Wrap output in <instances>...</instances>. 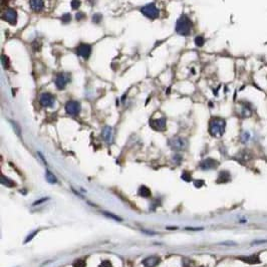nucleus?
<instances>
[{
	"label": "nucleus",
	"instance_id": "1",
	"mask_svg": "<svg viewBox=\"0 0 267 267\" xmlns=\"http://www.w3.org/2000/svg\"><path fill=\"white\" fill-rule=\"evenodd\" d=\"M225 128H226V121L223 119L214 118L209 123V133L215 138L222 137V135L225 132Z\"/></svg>",
	"mask_w": 267,
	"mask_h": 267
},
{
	"label": "nucleus",
	"instance_id": "2",
	"mask_svg": "<svg viewBox=\"0 0 267 267\" xmlns=\"http://www.w3.org/2000/svg\"><path fill=\"white\" fill-rule=\"evenodd\" d=\"M176 31L181 35L187 36L192 29V21L187 15H182L176 22Z\"/></svg>",
	"mask_w": 267,
	"mask_h": 267
},
{
	"label": "nucleus",
	"instance_id": "3",
	"mask_svg": "<svg viewBox=\"0 0 267 267\" xmlns=\"http://www.w3.org/2000/svg\"><path fill=\"white\" fill-rule=\"evenodd\" d=\"M168 145L174 151H184L188 147V141L184 138L175 137L169 140Z\"/></svg>",
	"mask_w": 267,
	"mask_h": 267
},
{
	"label": "nucleus",
	"instance_id": "4",
	"mask_svg": "<svg viewBox=\"0 0 267 267\" xmlns=\"http://www.w3.org/2000/svg\"><path fill=\"white\" fill-rule=\"evenodd\" d=\"M141 12L146 17L151 18V19H155V18H157L159 16V9L156 7L154 3H150L143 6L141 8Z\"/></svg>",
	"mask_w": 267,
	"mask_h": 267
},
{
	"label": "nucleus",
	"instance_id": "5",
	"mask_svg": "<svg viewBox=\"0 0 267 267\" xmlns=\"http://www.w3.org/2000/svg\"><path fill=\"white\" fill-rule=\"evenodd\" d=\"M65 111L70 116H77L81 111V105L78 101H69L65 105Z\"/></svg>",
	"mask_w": 267,
	"mask_h": 267
},
{
	"label": "nucleus",
	"instance_id": "6",
	"mask_svg": "<svg viewBox=\"0 0 267 267\" xmlns=\"http://www.w3.org/2000/svg\"><path fill=\"white\" fill-rule=\"evenodd\" d=\"M91 53V46L87 43H81L77 47V54L81 57L87 59Z\"/></svg>",
	"mask_w": 267,
	"mask_h": 267
},
{
	"label": "nucleus",
	"instance_id": "7",
	"mask_svg": "<svg viewBox=\"0 0 267 267\" xmlns=\"http://www.w3.org/2000/svg\"><path fill=\"white\" fill-rule=\"evenodd\" d=\"M150 126L158 132H162V131L166 130V119L161 118V119H154L150 121Z\"/></svg>",
	"mask_w": 267,
	"mask_h": 267
},
{
	"label": "nucleus",
	"instance_id": "8",
	"mask_svg": "<svg viewBox=\"0 0 267 267\" xmlns=\"http://www.w3.org/2000/svg\"><path fill=\"white\" fill-rule=\"evenodd\" d=\"M70 78L69 77L67 76V74L65 73H58L57 76H56L55 77V86L56 87L58 88V90H63V88L65 87V86L69 82Z\"/></svg>",
	"mask_w": 267,
	"mask_h": 267
},
{
	"label": "nucleus",
	"instance_id": "9",
	"mask_svg": "<svg viewBox=\"0 0 267 267\" xmlns=\"http://www.w3.org/2000/svg\"><path fill=\"white\" fill-rule=\"evenodd\" d=\"M39 102L42 106L44 107H51L54 105V97L50 93L44 92L39 96Z\"/></svg>",
	"mask_w": 267,
	"mask_h": 267
},
{
	"label": "nucleus",
	"instance_id": "10",
	"mask_svg": "<svg viewBox=\"0 0 267 267\" xmlns=\"http://www.w3.org/2000/svg\"><path fill=\"white\" fill-rule=\"evenodd\" d=\"M3 19L9 22L10 24H15L17 21V13L12 8H9L4 12L3 14Z\"/></svg>",
	"mask_w": 267,
	"mask_h": 267
},
{
	"label": "nucleus",
	"instance_id": "11",
	"mask_svg": "<svg viewBox=\"0 0 267 267\" xmlns=\"http://www.w3.org/2000/svg\"><path fill=\"white\" fill-rule=\"evenodd\" d=\"M219 165V163L214 160V159H205L202 162L200 163V168L203 169V170H211V169H215L217 168Z\"/></svg>",
	"mask_w": 267,
	"mask_h": 267
},
{
	"label": "nucleus",
	"instance_id": "12",
	"mask_svg": "<svg viewBox=\"0 0 267 267\" xmlns=\"http://www.w3.org/2000/svg\"><path fill=\"white\" fill-rule=\"evenodd\" d=\"M101 135H102V138H104V140L107 144L111 145L114 142V129H112L111 126H105L104 130H102Z\"/></svg>",
	"mask_w": 267,
	"mask_h": 267
},
{
	"label": "nucleus",
	"instance_id": "13",
	"mask_svg": "<svg viewBox=\"0 0 267 267\" xmlns=\"http://www.w3.org/2000/svg\"><path fill=\"white\" fill-rule=\"evenodd\" d=\"M160 263V258L157 256H150L143 260V265L145 267H156Z\"/></svg>",
	"mask_w": 267,
	"mask_h": 267
},
{
	"label": "nucleus",
	"instance_id": "14",
	"mask_svg": "<svg viewBox=\"0 0 267 267\" xmlns=\"http://www.w3.org/2000/svg\"><path fill=\"white\" fill-rule=\"evenodd\" d=\"M29 5H30V8L33 11L39 12L44 7V1L43 0H30Z\"/></svg>",
	"mask_w": 267,
	"mask_h": 267
},
{
	"label": "nucleus",
	"instance_id": "15",
	"mask_svg": "<svg viewBox=\"0 0 267 267\" xmlns=\"http://www.w3.org/2000/svg\"><path fill=\"white\" fill-rule=\"evenodd\" d=\"M239 259H241L242 261L246 262L248 264H258L260 263V259L258 255H251V256H244V257H240Z\"/></svg>",
	"mask_w": 267,
	"mask_h": 267
},
{
	"label": "nucleus",
	"instance_id": "16",
	"mask_svg": "<svg viewBox=\"0 0 267 267\" xmlns=\"http://www.w3.org/2000/svg\"><path fill=\"white\" fill-rule=\"evenodd\" d=\"M231 179V175L228 171H221L218 175V179H217V183H226L228 181H230Z\"/></svg>",
	"mask_w": 267,
	"mask_h": 267
},
{
	"label": "nucleus",
	"instance_id": "17",
	"mask_svg": "<svg viewBox=\"0 0 267 267\" xmlns=\"http://www.w3.org/2000/svg\"><path fill=\"white\" fill-rule=\"evenodd\" d=\"M138 195L140 197H143V198H149V197H151L152 193H151V190H150L148 187L141 186L140 189L138 190Z\"/></svg>",
	"mask_w": 267,
	"mask_h": 267
},
{
	"label": "nucleus",
	"instance_id": "18",
	"mask_svg": "<svg viewBox=\"0 0 267 267\" xmlns=\"http://www.w3.org/2000/svg\"><path fill=\"white\" fill-rule=\"evenodd\" d=\"M1 184L4 185V186H6V187H9V188H12V187H14L16 185L15 182H13L11 179H9V178L5 177L4 175L1 176Z\"/></svg>",
	"mask_w": 267,
	"mask_h": 267
},
{
	"label": "nucleus",
	"instance_id": "19",
	"mask_svg": "<svg viewBox=\"0 0 267 267\" xmlns=\"http://www.w3.org/2000/svg\"><path fill=\"white\" fill-rule=\"evenodd\" d=\"M45 178H46V181H47L48 183H50V184H55V183L57 182V179H56V177H55L49 170H46V172H45Z\"/></svg>",
	"mask_w": 267,
	"mask_h": 267
},
{
	"label": "nucleus",
	"instance_id": "20",
	"mask_svg": "<svg viewBox=\"0 0 267 267\" xmlns=\"http://www.w3.org/2000/svg\"><path fill=\"white\" fill-rule=\"evenodd\" d=\"M204 43H205V39H204L203 36L199 35V36H197L196 38H195V44H196L197 46H199V47L203 46Z\"/></svg>",
	"mask_w": 267,
	"mask_h": 267
},
{
	"label": "nucleus",
	"instance_id": "21",
	"mask_svg": "<svg viewBox=\"0 0 267 267\" xmlns=\"http://www.w3.org/2000/svg\"><path fill=\"white\" fill-rule=\"evenodd\" d=\"M73 267H86V261L83 259H77L72 263Z\"/></svg>",
	"mask_w": 267,
	"mask_h": 267
},
{
	"label": "nucleus",
	"instance_id": "22",
	"mask_svg": "<svg viewBox=\"0 0 267 267\" xmlns=\"http://www.w3.org/2000/svg\"><path fill=\"white\" fill-rule=\"evenodd\" d=\"M101 20H102V16H101V14H93V16H92V22L93 23H96V24H98V23H101Z\"/></svg>",
	"mask_w": 267,
	"mask_h": 267
},
{
	"label": "nucleus",
	"instance_id": "23",
	"mask_svg": "<svg viewBox=\"0 0 267 267\" xmlns=\"http://www.w3.org/2000/svg\"><path fill=\"white\" fill-rule=\"evenodd\" d=\"M70 20H72V15L69 13H65L62 16V21L63 23H69Z\"/></svg>",
	"mask_w": 267,
	"mask_h": 267
},
{
	"label": "nucleus",
	"instance_id": "24",
	"mask_svg": "<svg viewBox=\"0 0 267 267\" xmlns=\"http://www.w3.org/2000/svg\"><path fill=\"white\" fill-rule=\"evenodd\" d=\"M249 140H250V134H249V133L244 132V133L242 134V136H241V141H242L243 143H247Z\"/></svg>",
	"mask_w": 267,
	"mask_h": 267
},
{
	"label": "nucleus",
	"instance_id": "25",
	"mask_svg": "<svg viewBox=\"0 0 267 267\" xmlns=\"http://www.w3.org/2000/svg\"><path fill=\"white\" fill-rule=\"evenodd\" d=\"M1 60H2V64H3L4 68H8V67H9V59H8L7 56L2 55Z\"/></svg>",
	"mask_w": 267,
	"mask_h": 267
},
{
	"label": "nucleus",
	"instance_id": "26",
	"mask_svg": "<svg viewBox=\"0 0 267 267\" xmlns=\"http://www.w3.org/2000/svg\"><path fill=\"white\" fill-rule=\"evenodd\" d=\"M70 6L72 7V9H77L79 6H81V1H79V0H72V2H70Z\"/></svg>",
	"mask_w": 267,
	"mask_h": 267
},
{
	"label": "nucleus",
	"instance_id": "27",
	"mask_svg": "<svg viewBox=\"0 0 267 267\" xmlns=\"http://www.w3.org/2000/svg\"><path fill=\"white\" fill-rule=\"evenodd\" d=\"M182 179H183V180H185V181H187V182L191 181L192 177H191V175H190V173H188V172H184V173H183V175H182Z\"/></svg>",
	"mask_w": 267,
	"mask_h": 267
},
{
	"label": "nucleus",
	"instance_id": "28",
	"mask_svg": "<svg viewBox=\"0 0 267 267\" xmlns=\"http://www.w3.org/2000/svg\"><path fill=\"white\" fill-rule=\"evenodd\" d=\"M106 216H107V217H110V218H114L116 221H121V219L120 218V217H118V216H116V215H114V214H111V213H107V212H105L104 213Z\"/></svg>",
	"mask_w": 267,
	"mask_h": 267
},
{
	"label": "nucleus",
	"instance_id": "29",
	"mask_svg": "<svg viewBox=\"0 0 267 267\" xmlns=\"http://www.w3.org/2000/svg\"><path fill=\"white\" fill-rule=\"evenodd\" d=\"M100 267H112V264L109 260H105L104 262H101V264L100 265Z\"/></svg>",
	"mask_w": 267,
	"mask_h": 267
},
{
	"label": "nucleus",
	"instance_id": "30",
	"mask_svg": "<svg viewBox=\"0 0 267 267\" xmlns=\"http://www.w3.org/2000/svg\"><path fill=\"white\" fill-rule=\"evenodd\" d=\"M32 46H33V49L34 50H39L40 49V46H41V43H39L38 41H34L33 43H32Z\"/></svg>",
	"mask_w": 267,
	"mask_h": 267
},
{
	"label": "nucleus",
	"instance_id": "31",
	"mask_svg": "<svg viewBox=\"0 0 267 267\" xmlns=\"http://www.w3.org/2000/svg\"><path fill=\"white\" fill-rule=\"evenodd\" d=\"M76 18H77V21H81L82 19H83V18H84V14L82 12H78V13H77Z\"/></svg>",
	"mask_w": 267,
	"mask_h": 267
},
{
	"label": "nucleus",
	"instance_id": "32",
	"mask_svg": "<svg viewBox=\"0 0 267 267\" xmlns=\"http://www.w3.org/2000/svg\"><path fill=\"white\" fill-rule=\"evenodd\" d=\"M194 185H195V187H197V188H200V187H202V186L204 185V182H203V181H200V180L195 181V182H194Z\"/></svg>",
	"mask_w": 267,
	"mask_h": 267
},
{
	"label": "nucleus",
	"instance_id": "33",
	"mask_svg": "<svg viewBox=\"0 0 267 267\" xmlns=\"http://www.w3.org/2000/svg\"><path fill=\"white\" fill-rule=\"evenodd\" d=\"M11 124L13 125V126H14V130L16 131V133H17V135L18 136H20V129L18 128V126H17V124L16 123H14V121H11Z\"/></svg>",
	"mask_w": 267,
	"mask_h": 267
},
{
	"label": "nucleus",
	"instance_id": "34",
	"mask_svg": "<svg viewBox=\"0 0 267 267\" xmlns=\"http://www.w3.org/2000/svg\"><path fill=\"white\" fill-rule=\"evenodd\" d=\"M173 159H174L175 162H177L178 164H180V162H181V160H182V157L180 156V155H175L174 158H173Z\"/></svg>",
	"mask_w": 267,
	"mask_h": 267
},
{
	"label": "nucleus",
	"instance_id": "35",
	"mask_svg": "<svg viewBox=\"0 0 267 267\" xmlns=\"http://www.w3.org/2000/svg\"><path fill=\"white\" fill-rule=\"evenodd\" d=\"M36 233H37V231H35V232H33V233H32V234H30V235H29V236H28V238H27V239H26V240H25V242L27 243L28 241H30V240H31V239H32V238H33V237H34V235H35V234H36Z\"/></svg>",
	"mask_w": 267,
	"mask_h": 267
}]
</instances>
